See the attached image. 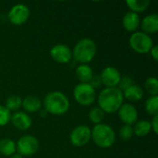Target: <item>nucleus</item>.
<instances>
[{
    "label": "nucleus",
    "mask_w": 158,
    "mask_h": 158,
    "mask_svg": "<svg viewBox=\"0 0 158 158\" xmlns=\"http://www.w3.org/2000/svg\"><path fill=\"white\" fill-rule=\"evenodd\" d=\"M0 154L5 156H11L16 154V143L13 140L5 138L0 140Z\"/></svg>",
    "instance_id": "obj_19"
},
{
    "label": "nucleus",
    "mask_w": 158,
    "mask_h": 158,
    "mask_svg": "<svg viewBox=\"0 0 158 158\" xmlns=\"http://www.w3.org/2000/svg\"><path fill=\"white\" fill-rule=\"evenodd\" d=\"M13 126L20 131H27L31 126V117L22 111H17L15 112L10 118Z\"/></svg>",
    "instance_id": "obj_13"
},
{
    "label": "nucleus",
    "mask_w": 158,
    "mask_h": 158,
    "mask_svg": "<svg viewBox=\"0 0 158 158\" xmlns=\"http://www.w3.org/2000/svg\"><path fill=\"white\" fill-rule=\"evenodd\" d=\"M119 119L124 123V125H134L138 119L137 108L131 104H123L118 110Z\"/></svg>",
    "instance_id": "obj_11"
},
{
    "label": "nucleus",
    "mask_w": 158,
    "mask_h": 158,
    "mask_svg": "<svg viewBox=\"0 0 158 158\" xmlns=\"http://www.w3.org/2000/svg\"><path fill=\"white\" fill-rule=\"evenodd\" d=\"M69 139L74 146H84L92 139V130L88 126L80 125L71 131Z\"/></svg>",
    "instance_id": "obj_8"
},
{
    "label": "nucleus",
    "mask_w": 158,
    "mask_h": 158,
    "mask_svg": "<svg viewBox=\"0 0 158 158\" xmlns=\"http://www.w3.org/2000/svg\"><path fill=\"white\" fill-rule=\"evenodd\" d=\"M104 117H105V112L99 107V106H95V107H93L90 112H89V118H90V121L95 125L97 124H100L103 119H104Z\"/></svg>",
    "instance_id": "obj_23"
},
{
    "label": "nucleus",
    "mask_w": 158,
    "mask_h": 158,
    "mask_svg": "<svg viewBox=\"0 0 158 158\" xmlns=\"http://www.w3.org/2000/svg\"><path fill=\"white\" fill-rule=\"evenodd\" d=\"M102 82H101V80H100V77H98V76H94L93 77V79L91 80V85L95 89L96 87H98L100 84H101Z\"/></svg>",
    "instance_id": "obj_30"
},
{
    "label": "nucleus",
    "mask_w": 158,
    "mask_h": 158,
    "mask_svg": "<svg viewBox=\"0 0 158 158\" xmlns=\"http://www.w3.org/2000/svg\"><path fill=\"white\" fill-rule=\"evenodd\" d=\"M133 84V81H132V79L131 78V77H128V76H126V77H123V78H121V80H120V81H119V83H118V89H119L122 93L126 90V89H128L130 86H131Z\"/></svg>",
    "instance_id": "obj_28"
},
{
    "label": "nucleus",
    "mask_w": 158,
    "mask_h": 158,
    "mask_svg": "<svg viewBox=\"0 0 158 158\" xmlns=\"http://www.w3.org/2000/svg\"><path fill=\"white\" fill-rule=\"evenodd\" d=\"M123 93L118 89V87L106 88L99 94L98 105L105 113L112 114L118 112L119 107L123 105Z\"/></svg>",
    "instance_id": "obj_1"
},
{
    "label": "nucleus",
    "mask_w": 158,
    "mask_h": 158,
    "mask_svg": "<svg viewBox=\"0 0 158 158\" xmlns=\"http://www.w3.org/2000/svg\"><path fill=\"white\" fill-rule=\"evenodd\" d=\"M22 104V99L19 95H11L6 101V107L9 111H17L20 108Z\"/></svg>",
    "instance_id": "obj_24"
},
{
    "label": "nucleus",
    "mask_w": 158,
    "mask_h": 158,
    "mask_svg": "<svg viewBox=\"0 0 158 158\" xmlns=\"http://www.w3.org/2000/svg\"><path fill=\"white\" fill-rule=\"evenodd\" d=\"M92 139L97 146L101 148H109L116 141V133L109 125L100 123L94 127L92 131Z\"/></svg>",
    "instance_id": "obj_4"
},
{
    "label": "nucleus",
    "mask_w": 158,
    "mask_h": 158,
    "mask_svg": "<svg viewBox=\"0 0 158 158\" xmlns=\"http://www.w3.org/2000/svg\"><path fill=\"white\" fill-rule=\"evenodd\" d=\"M75 101L81 106H88L92 105L96 97L95 89L90 83H79L75 86L73 91Z\"/></svg>",
    "instance_id": "obj_5"
},
{
    "label": "nucleus",
    "mask_w": 158,
    "mask_h": 158,
    "mask_svg": "<svg viewBox=\"0 0 158 158\" xmlns=\"http://www.w3.org/2000/svg\"><path fill=\"white\" fill-rule=\"evenodd\" d=\"M42 101L33 95H29L26 96L24 99H22V104L21 106L24 108L25 111L29 113H35L39 111L42 107Z\"/></svg>",
    "instance_id": "obj_16"
},
{
    "label": "nucleus",
    "mask_w": 158,
    "mask_h": 158,
    "mask_svg": "<svg viewBox=\"0 0 158 158\" xmlns=\"http://www.w3.org/2000/svg\"><path fill=\"white\" fill-rule=\"evenodd\" d=\"M151 123V128L154 131L155 134H157L158 132V115L156 116H154L152 121L150 122Z\"/></svg>",
    "instance_id": "obj_29"
},
{
    "label": "nucleus",
    "mask_w": 158,
    "mask_h": 158,
    "mask_svg": "<svg viewBox=\"0 0 158 158\" xmlns=\"http://www.w3.org/2000/svg\"><path fill=\"white\" fill-rule=\"evenodd\" d=\"M143 32L146 34H154L158 31V16L154 13L151 15H147L143 18V19L140 23Z\"/></svg>",
    "instance_id": "obj_14"
},
{
    "label": "nucleus",
    "mask_w": 158,
    "mask_h": 158,
    "mask_svg": "<svg viewBox=\"0 0 158 158\" xmlns=\"http://www.w3.org/2000/svg\"><path fill=\"white\" fill-rule=\"evenodd\" d=\"M123 96L131 102H138L143 97V90L140 85L132 84L123 92Z\"/></svg>",
    "instance_id": "obj_18"
},
{
    "label": "nucleus",
    "mask_w": 158,
    "mask_h": 158,
    "mask_svg": "<svg viewBox=\"0 0 158 158\" xmlns=\"http://www.w3.org/2000/svg\"><path fill=\"white\" fill-rule=\"evenodd\" d=\"M150 53H151V56H152V57L154 58V60H155V61H157L158 60V46L157 45H154V46L152 47V49H151Z\"/></svg>",
    "instance_id": "obj_31"
},
{
    "label": "nucleus",
    "mask_w": 158,
    "mask_h": 158,
    "mask_svg": "<svg viewBox=\"0 0 158 158\" xmlns=\"http://www.w3.org/2000/svg\"><path fill=\"white\" fill-rule=\"evenodd\" d=\"M39 146V141L34 136L24 135L18 141L16 151L21 156H31L37 153Z\"/></svg>",
    "instance_id": "obj_7"
},
{
    "label": "nucleus",
    "mask_w": 158,
    "mask_h": 158,
    "mask_svg": "<svg viewBox=\"0 0 158 158\" xmlns=\"http://www.w3.org/2000/svg\"><path fill=\"white\" fill-rule=\"evenodd\" d=\"M50 56L56 62L61 63V64H66L71 60L72 51L68 45L58 44L51 48Z\"/></svg>",
    "instance_id": "obj_12"
},
{
    "label": "nucleus",
    "mask_w": 158,
    "mask_h": 158,
    "mask_svg": "<svg viewBox=\"0 0 158 158\" xmlns=\"http://www.w3.org/2000/svg\"><path fill=\"white\" fill-rule=\"evenodd\" d=\"M145 109L147 113L151 116L158 115V96H150L145 102Z\"/></svg>",
    "instance_id": "obj_22"
},
{
    "label": "nucleus",
    "mask_w": 158,
    "mask_h": 158,
    "mask_svg": "<svg viewBox=\"0 0 158 158\" xmlns=\"http://www.w3.org/2000/svg\"><path fill=\"white\" fill-rule=\"evenodd\" d=\"M144 88L149 94L152 96L157 95L158 94V81L155 77H150L145 81Z\"/></svg>",
    "instance_id": "obj_25"
},
{
    "label": "nucleus",
    "mask_w": 158,
    "mask_h": 158,
    "mask_svg": "<svg viewBox=\"0 0 158 158\" xmlns=\"http://www.w3.org/2000/svg\"><path fill=\"white\" fill-rule=\"evenodd\" d=\"M76 77L81 83H89L94 77L92 68L87 64H81L76 69Z\"/></svg>",
    "instance_id": "obj_17"
},
{
    "label": "nucleus",
    "mask_w": 158,
    "mask_h": 158,
    "mask_svg": "<svg viewBox=\"0 0 158 158\" xmlns=\"http://www.w3.org/2000/svg\"><path fill=\"white\" fill-rule=\"evenodd\" d=\"M11 118L10 111L4 106L0 105V127L6 126Z\"/></svg>",
    "instance_id": "obj_27"
},
{
    "label": "nucleus",
    "mask_w": 158,
    "mask_h": 158,
    "mask_svg": "<svg viewBox=\"0 0 158 158\" xmlns=\"http://www.w3.org/2000/svg\"><path fill=\"white\" fill-rule=\"evenodd\" d=\"M97 46L95 42L90 38H84L75 44L72 51V56L80 63L87 64L94 58Z\"/></svg>",
    "instance_id": "obj_3"
},
{
    "label": "nucleus",
    "mask_w": 158,
    "mask_h": 158,
    "mask_svg": "<svg viewBox=\"0 0 158 158\" xmlns=\"http://www.w3.org/2000/svg\"><path fill=\"white\" fill-rule=\"evenodd\" d=\"M7 17L12 24L19 26L28 20L30 17V9L24 4H17L11 7Z\"/></svg>",
    "instance_id": "obj_9"
},
{
    "label": "nucleus",
    "mask_w": 158,
    "mask_h": 158,
    "mask_svg": "<svg viewBox=\"0 0 158 158\" xmlns=\"http://www.w3.org/2000/svg\"><path fill=\"white\" fill-rule=\"evenodd\" d=\"M44 110L52 115L60 116L66 114L70 106L69 100L61 92H51L47 94L44 100Z\"/></svg>",
    "instance_id": "obj_2"
},
{
    "label": "nucleus",
    "mask_w": 158,
    "mask_h": 158,
    "mask_svg": "<svg viewBox=\"0 0 158 158\" xmlns=\"http://www.w3.org/2000/svg\"><path fill=\"white\" fill-rule=\"evenodd\" d=\"M141 23V19L138 14L134 13V12H127L122 19V24L123 27L126 31H131V32H135L136 30L139 28Z\"/></svg>",
    "instance_id": "obj_15"
},
{
    "label": "nucleus",
    "mask_w": 158,
    "mask_h": 158,
    "mask_svg": "<svg viewBox=\"0 0 158 158\" xmlns=\"http://www.w3.org/2000/svg\"><path fill=\"white\" fill-rule=\"evenodd\" d=\"M133 128V134L138 137H144L150 133L152 131L151 123L147 120H140L134 124Z\"/></svg>",
    "instance_id": "obj_20"
},
{
    "label": "nucleus",
    "mask_w": 158,
    "mask_h": 158,
    "mask_svg": "<svg viewBox=\"0 0 158 158\" xmlns=\"http://www.w3.org/2000/svg\"><path fill=\"white\" fill-rule=\"evenodd\" d=\"M100 80L106 88H115L118 85L121 80V75L116 68L106 67L102 70Z\"/></svg>",
    "instance_id": "obj_10"
},
{
    "label": "nucleus",
    "mask_w": 158,
    "mask_h": 158,
    "mask_svg": "<svg viewBox=\"0 0 158 158\" xmlns=\"http://www.w3.org/2000/svg\"><path fill=\"white\" fill-rule=\"evenodd\" d=\"M126 5L129 6L131 12H134L137 14V13L143 12L144 10H146L150 5V1L149 0H128L126 1Z\"/></svg>",
    "instance_id": "obj_21"
},
{
    "label": "nucleus",
    "mask_w": 158,
    "mask_h": 158,
    "mask_svg": "<svg viewBox=\"0 0 158 158\" xmlns=\"http://www.w3.org/2000/svg\"><path fill=\"white\" fill-rule=\"evenodd\" d=\"M10 158H23V156H21L20 155H19L18 153L17 154H14V155H12Z\"/></svg>",
    "instance_id": "obj_32"
},
{
    "label": "nucleus",
    "mask_w": 158,
    "mask_h": 158,
    "mask_svg": "<svg viewBox=\"0 0 158 158\" xmlns=\"http://www.w3.org/2000/svg\"><path fill=\"white\" fill-rule=\"evenodd\" d=\"M118 134L124 142L130 141L133 136V128L129 125H124L120 128Z\"/></svg>",
    "instance_id": "obj_26"
},
{
    "label": "nucleus",
    "mask_w": 158,
    "mask_h": 158,
    "mask_svg": "<svg viewBox=\"0 0 158 158\" xmlns=\"http://www.w3.org/2000/svg\"><path fill=\"white\" fill-rule=\"evenodd\" d=\"M130 45L138 54H147L150 53L154 43L148 34L143 31H135L130 37Z\"/></svg>",
    "instance_id": "obj_6"
}]
</instances>
